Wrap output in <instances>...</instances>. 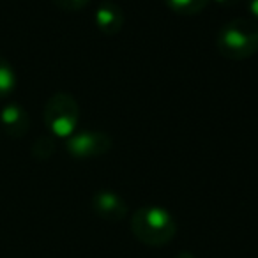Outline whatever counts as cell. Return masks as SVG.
I'll list each match as a JSON object with an SVG mask.
<instances>
[{
    "instance_id": "1",
    "label": "cell",
    "mask_w": 258,
    "mask_h": 258,
    "mask_svg": "<svg viewBox=\"0 0 258 258\" xmlns=\"http://www.w3.org/2000/svg\"><path fill=\"white\" fill-rule=\"evenodd\" d=\"M131 232L145 246H166L177 233V223L166 209L145 205L135 211L131 218Z\"/></svg>"
},
{
    "instance_id": "2",
    "label": "cell",
    "mask_w": 258,
    "mask_h": 258,
    "mask_svg": "<svg viewBox=\"0 0 258 258\" xmlns=\"http://www.w3.org/2000/svg\"><path fill=\"white\" fill-rule=\"evenodd\" d=\"M216 46L221 57L246 60L258 51V23L251 18H233L219 29Z\"/></svg>"
},
{
    "instance_id": "3",
    "label": "cell",
    "mask_w": 258,
    "mask_h": 258,
    "mask_svg": "<svg viewBox=\"0 0 258 258\" xmlns=\"http://www.w3.org/2000/svg\"><path fill=\"white\" fill-rule=\"evenodd\" d=\"M44 125L53 138H69L80 122V106L71 94L57 92L44 104Z\"/></svg>"
},
{
    "instance_id": "4",
    "label": "cell",
    "mask_w": 258,
    "mask_h": 258,
    "mask_svg": "<svg viewBox=\"0 0 258 258\" xmlns=\"http://www.w3.org/2000/svg\"><path fill=\"white\" fill-rule=\"evenodd\" d=\"M113 140L103 131H80L66 140V151L76 159L101 158L110 152Z\"/></svg>"
},
{
    "instance_id": "5",
    "label": "cell",
    "mask_w": 258,
    "mask_h": 258,
    "mask_svg": "<svg viewBox=\"0 0 258 258\" xmlns=\"http://www.w3.org/2000/svg\"><path fill=\"white\" fill-rule=\"evenodd\" d=\"M92 209L106 221H120L127 216V204L113 191H97L92 197Z\"/></svg>"
},
{
    "instance_id": "6",
    "label": "cell",
    "mask_w": 258,
    "mask_h": 258,
    "mask_svg": "<svg viewBox=\"0 0 258 258\" xmlns=\"http://www.w3.org/2000/svg\"><path fill=\"white\" fill-rule=\"evenodd\" d=\"M0 127L11 138H22L30 127V117L22 104L9 103L0 111Z\"/></svg>"
},
{
    "instance_id": "7",
    "label": "cell",
    "mask_w": 258,
    "mask_h": 258,
    "mask_svg": "<svg viewBox=\"0 0 258 258\" xmlns=\"http://www.w3.org/2000/svg\"><path fill=\"white\" fill-rule=\"evenodd\" d=\"M124 9L113 0H104L96 9V27L104 36L118 34L124 27Z\"/></svg>"
},
{
    "instance_id": "8",
    "label": "cell",
    "mask_w": 258,
    "mask_h": 258,
    "mask_svg": "<svg viewBox=\"0 0 258 258\" xmlns=\"http://www.w3.org/2000/svg\"><path fill=\"white\" fill-rule=\"evenodd\" d=\"M15 89H16L15 68L4 57H0V99L9 97L15 92Z\"/></svg>"
},
{
    "instance_id": "9",
    "label": "cell",
    "mask_w": 258,
    "mask_h": 258,
    "mask_svg": "<svg viewBox=\"0 0 258 258\" xmlns=\"http://www.w3.org/2000/svg\"><path fill=\"white\" fill-rule=\"evenodd\" d=\"M166 6L177 15H198L209 6L211 0H165Z\"/></svg>"
},
{
    "instance_id": "10",
    "label": "cell",
    "mask_w": 258,
    "mask_h": 258,
    "mask_svg": "<svg viewBox=\"0 0 258 258\" xmlns=\"http://www.w3.org/2000/svg\"><path fill=\"white\" fill-rule=\"evenodd\" d=\"M55 149H57V145H55L53 137H39L32 144V156L39 161H44L55 154Z\"/></svg>"
},
{
    "instance_id": "11",
    "label": "cell",
    "mask_w": 258,
    "mask_h": 258,
    "mask_svg": "<svg viewBox=\"0 0 258 258\" xmlns=\"http://www.w3.org/2000/svg\"><path fill=\"white\" fill-rule=\"evenodd\" d=\"M90 0H53V4L57 6L58 9L62 11H68V13H76V11H82L87 4H89Z\"/></svg>"
},
{
    "instance_id": "12",
    "label": "cell",
    "mask_w": 258,
    "mask_h": 258,
    "mask_svg": "<svg viewBox=\"0 0 258 258\" xmlns=\"http://www.w3.org/2000/svg\"><path fill=\"white\" fill-rule=\"evenodd\" d=\"M246 8L251 13L254 22H258V0H246Z\"/></svg>"
},
{
    "instance_id": "13",
    "label": "cell",
    "mask_w": 258,
    "mask_h": 258,
    "mask_svg": "<svg viewBox=\"0 0 258 258\" xmlns=\"http://www.w3.org/2000/svg\"><path fill=\"white\" fill-rule=\"evenodd\" d=\"M212 2H216V4L223 6V8H235L237 4H240L242 0H212Z\"/></svg>"
},
{
    "instance_id": "14",
    "label": "cell",
    "mask_w": 258,
    "mask_h": 258,
    "mask_svg": "<svg viewBox=\"0 0 258 258\" xmlns=\"http://www.w3.org/2000/svg\"><path fill=\"white\" fill-rule=\"evenodd\" d=\"M177 258H195V256H193V254H189V253H180Z\"/></svg>"
}]
</instances>
